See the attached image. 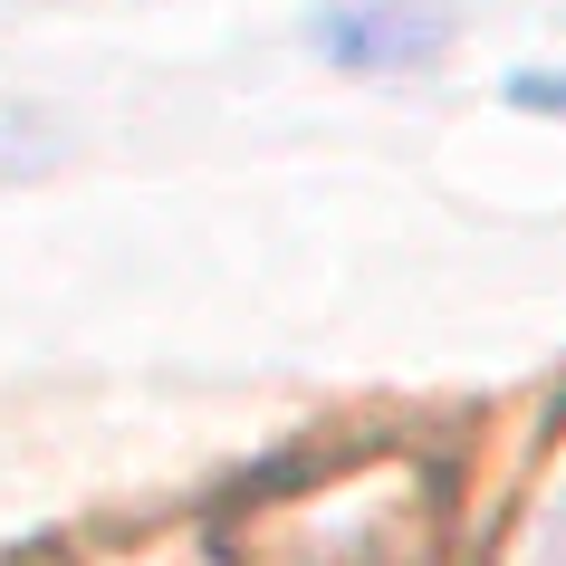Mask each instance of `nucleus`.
Returning <instances> with one entry per match:
<instances>
[{
  "label": "nucleus",
  "mask_w": 566,
  "mask_h": 566,
  "mask_svg": "<svg viewBox=\"0 0 566 566\" xmlns=\"http://www.w3.org/2000/svg\"><path fill=\"white\" fill-rule=\"evenodd\" d=\"M451 49L442 0H327L317 10V59L346 77H422Z\"/></svg>",
  "instance_id": "obj_1"
},
{
  "label": "nucleus",
  "mask_w": 566,
  "mask_h": 566,
  "mask_svg": "<svg viewBox=\"0 0 566 566\" xmlns=\"http://www.w3.org/2000/svg\"><path fill=\"white\" fill-rule=\"evenodd\" d=\"M509 106H528V116H557V125H566V77L528 67V77H509Z\"/></svg>",
  "instance_id": "obj_2"
},
{
  "label": "nucleus",
  "mask_w": 566,
  "mask_h": 566,
  "mask_svg": "<svg viewBox=\"0 0 566 566\" xmlns=\"http://www.w3.org/2000/svg\"><path fill=\"white\" fill-rule=\"evenodd\" d=\"M547 566H566V509H557V528H547Z\"/></svg>",
  "instance_id": "obj_3"
}]
</instances>
